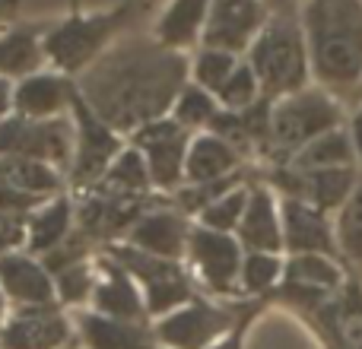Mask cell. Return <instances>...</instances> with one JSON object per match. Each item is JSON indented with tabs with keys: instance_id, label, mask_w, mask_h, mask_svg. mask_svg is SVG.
<instances>
[{
	"instance_id": "cell-21",
	"label": "cell",
	"mask_w": 362,
	"mask_h": 349,
	"mask_svg": "<svg viewBox=\"0 0 362 349\" xmlns=\"http://www.w3.org/2000/svg\"><path fill=\"white\" fill-rule=\"evenodd\" d=\"M245 159L232 150L226 140H219L216 134L200 131L191 137L185 159V184H210V181H223L229 174L242 172Z\"/></svg>"
},
{
	"instance_id": "cell-6",
	"label": "cell",
	"mask_w": 362,
	"mask_h": 349,
	"mask_svg": "<svg viewBox=\"0 0 362 349\" xmlns=\"http://www.w3.org/2000/svg\"><path fill=\"white\" fill-rule=\"evenodd\" d=\"M74 118H10L0 121V159H35L51 169H70L74 162Z\"/></svg>"
},
{
	"instance_id": "cell-32",
	"label": "cell",
	"mask_w": 362,
	"mask_h": 349,
	"mask_svg": "<svg viewBox=\"0 0 362 349\" xmlns=\"http://www.w3.org/2000/svg\"><path fill=\"white\" fill-rule=\"evenodd\" d=\"M238 64L242 61L235 54H226V51L216 48H197L191 57V83L206 89L210 95H216L226 86V80L235 73Z\"/></svg>"
},
{
	"instance_id": "cell-30",
	"label": "cell",
	"mask_w": 362,
	"mask_h": 349,
	"mask_svg": "<svg viewBox=\"0 0 362 349\" xmlns=\"http://www.w3.org/2000/svg\"><path fill=\"white\" fill-rule=\"evenodd\" d=\"M337 251L346 264H353L356 270H362V178L353 187V194L346 197V203L337 210Z\"/></svg>"
},
{
	"instance_id": "cell-36",
	"label": "cell",
	"mask_w": 362,
	"mask_h": 349,
	"mask_svg": "<svg viewBox=\"0 0 362 349\" xmlns=\"http://www.w3.org/2000/svg\"><path fill=\"white\" fill-rule=\"evenodd\" d=\"M54 289H57V295H61L67 305H80V302L95 289V280H93L89 264H74V267L61 270V273L54 276Z\"/></svg>"
},
{
	"instance_id": "cell-43",
	"label": "cell",
	"mask_w": 362,
	"mask_h": 349,
	"mask_svg": "<svg viewBox=\"0 0 362 349\" xmlns=\"http://www.w3.org/2000/svg\"><path fill=\"white\" fill-rule=\"evenodd\" d=\"M359 349H362V346H359Z\"/></svg>"
},
{
	"instance_id": "cell-10",
	"label": "cell",
	"mask_w": 362,
	"mask_h": 349,
	"mask_svg": "<svg viewBox=\"0 0 362 349\" xmlns=\"http://www.w3.org/2000/svg\"><path fill=\"white\" fill-rule=\"evenodd\" d=\"M191 137L194 134L178 127L172 118H159L153 124L140 127L137 134H131V146H137L144 153L153 187L178 191L185 184V159H187Z\"/></svg>"
},
{
	"instance_id": "cell-16",
	"label": "cell",
	"mask_w": 362,
	"mask_h": 349,
	"mask_svg": "<svg viewBox=\"0 0 362 349\" xmlns=\"http://www.w3.org/2000/svg\"><path fill=\"white\" fill-rule=\"evenodd\" d=\"M235 238L248 251H264V254H280L283 251V223H280V203L274 197V187L251 184L245 216L235 229Z\"/></svg>"
},
{
	"instance_id": "cell-29",
	"label": "cell",
	"mask_w": 362,
	"mask_h": 349,
	"mask_svg": "<svg viewBox=\"0 0 362 349\" xmlns=\"http://www.w3.org/2000/svg\"><path fill=\"white\" fill-rule=\"evenodd\" d=\"M0 184L25 197L45 200L61 191V174L35 159H0Z\"/></svg>"
},
{
	"instance_id": "cell-12",
	"label": "cell",
	"mask_w": 362,
	"mask_h": 349,
	"mask_svg": "<svg viewBox=\"0 0 362 349\" xmlns=\"http://www.w3.org/2000/svg\"><path fill=\"white\" fill-rule=\"evenodd\" d=\"M270 184L283 194V197H296L312 203L315 210L331 213L346 203L353 187L359 184V169H321V172H296L289 165H274L270 169Z\"/></svg>"
},
{
	"instance_id": "cell-5",
	"label": "cell",
	"mask_w": 362,
	"mask_h": 349,
	"mask_svg": "<svg viewBox=\"0 0 362 349\" xmlns=\"http://www.w3.org/2000/svg\"><path fill=\"white\" fill-rule=\"evenodd\" d=\"M344 127V102L334 99L327 89L308 86L302 93L283 95L270 112V165H286L302 146L318 140L321 134Z\"/></svg>"
},
{
	"instance_id": "cell-34",
	"label": "cell",
	"mask_w": 362,
	"mask_h": 349,
	"mask_svg": "<svg viewBox=\"0 0 362 349\" xmlns=\"http://www.w3.org/2000/svg\"><path fill=\"white\" fill-rule=\"evenodd\" d=\"M248 191H251V184H242V187H235V191L223 194L219 200H213L210 206H204V210L197 213L200 225H204V229L226 232V235H232V232L238 229V223H242V216H245Z\"/></svg>"
},
{
	"instance_id": "cell-23",
	"label": "cell",
	"mask_w": 362,
	"mask_h": 349,
	"mask_svg": "<svg viewBox=\"0 0 362 349\" xmlns=\"http://www.w3.org/2000/svg\"><path fill=\"white\" fill-rule=\"evenodd\" d=\"M206 10L210 0H172L165 13L156 23V42L169 51H181L185 54L194 42H200L206 23Z\"/></svg>"
},
{
	"instance_id": "cell-3",
	"label": "cell",
	"mask_w": 362,
	"mask_h": 349,
	"mask_svg": "<svg viewBox=\"0 0 362 349\" xmlns=\"http://www.w3.org/2000/svg\"><path fill=\"white\" fill-rule=\"evenodd\" d=\"M248 67L255 70L261 95L283 99L308 89V45L299 13H274L264 32L248 48Z\"/></svg>"
},
{
	"instance_id": "cell-8",
	"label": "cell",
	"mask_w": 362,
	"mask_h": 349,
	"mask_svg": "<svg viewBox=\"0 0 362 349\" xmlns=\"http://www.w3.org/2000/svg\"><path fill=\"white\" fill-rule=\"evenodd\" d=\"M74 131H76V143H74V162H70V184L80 191H93L102 178H105L108 165L115 162L124 143L121 134H115L86 102L80 99V93L74 95Z\"/></svg>"
},
{
	"instance_id": "cell-13",
	"label": "cell",
	"mask_w": 362,
	"mask_h": 349,
	"mask_svg": "<svg viewBox=\"0 0 362 349\" xmlns=\"http://www.w3.org/2000/svg\"><path fill=\"white\" fill-rule=\"evenodd\" d=\"M187 257H191L194 270L200 273V280L206 283V289L219 295H229L242 273V244L235 235L226 232H213L204 225H191L187 235Z\"/></svg>"
},
{
	"instance_id": "cell-20",
	"label": "cell",
	"mask_w": 362,
	"mask_h": 349,
	"mask_svg": "<svg viewBox=\"0 0 362 349\" xmlns=\"http://www.w3.org/2000/svg\"><path fill=\"white\" fill-rule=\"evenodd\" d=\"M102 283H95L93 289V302H95V314H105V318H118V321H144L146 305L140 299L137 286H134V276L121 267L112 257H102Z\"/></svg>"
},
{
	"instance_id": "cell-28",
	"label": "cell",
	"mask_w": 362,
	"mask_h": 349,
	"mask_svg": "<svg viewBox=\"0 0 362 349\" xmlns=\"http://www.w3.org/2000/svg\"><path fill=\"white\" fill-rule=\"evenodd\" d=\"M153 187L150 169H146V159L137 146H124V150L115 156V162L108 165L105 178L93 187L99 194H112V197H146Z\"/></svg>"
},
{
	"instance_id": "cell-7",
	"label": "cell",
	"mask_w": 362,
	"mask_h": 349,
	"mask_svg": "<svg viewBox=\"0 0 362 349\" xmlns=\"http://www.w3.org/2000/svg\"><path fill=\"white\" fill-rule=\"evenodd\" d=\"M108 257L118 261L121 267L144 286L146 312L172 314L194 299L191 283H187L185 270L178 267V261L153 257V254H146V251L134 248V244H112V248H108Z\"/></svg>"
},
{
	"instance_id": "cell-11",
	"label": "cell",
	"mask_w": 362,
	"mask_h": 349,
	"mask_svg": "<svg viewBox=\"0 0 362 349\" xmlns=\"http://www.w3.org/2000/svg\"><path fill=\"white\" fill-rule=\"evenodd\" d=\"M248 305H242L238 312L229 308L210 305V302L191 299L187 305H181L178 312L165 314L156 327V337L172 349H210L223 333H229L238 324L242 312Z\"/></svg>"
},
{
	"instance_id": "cell-24",
	"label": "cell",
	"mask_w": 362,
	"mask_h": 349,
	"mask_svg": "<svg viewBox=\"0 0 362 349\" xmlns=\"http://www.w3.org/2000/svg\"><path fill=\"white\" fill-rule=\"evenodd\" d=\"M289 169L296 172H321V169H359L356 165V150H353V140L346 127L321 134L318 140H312L308 146H302L293 159H289Z\"/></svg>"
},
{
	"instance_id": "cell-25",
	"label": "cell",
	"mask_w": 362,
	"mask_h": 349,
	"mask_svg": "<svg viewBox=\"0 0 362 349\" xmlns=\"http://www.w3.org/2000/svg\"><path fill=\"white\" fill-rule=\"evenodd\" d=\"M80 331L89 349H153V333L144 324H137V321L83 314Z\"/></svg>"
},
{
	"instance_id": "cell-4",
	"label": "cell",
	"mask_w": 362,
	"mask_h": 349,
	"mask_svg": "<svg viewBox=\"0 0 362 349\" xmlns=\"http://www.w3.org/2000/svg\"><path fill=\"white\" fill-rule=\"evenodd\" d=\"M140 6L144 0H121L115 10L93 13V16L74 13V16L61 19L45 32V57L57 67V73L80 76L112 48V42L127 29V23L137 16Z\"/></svg>"
},
{
	"instance_id": "cell-35",
	"label": "cell",
	"mask_w": 362,
	"mask_h": 349,
	"mask_svg": "<svg viewBox=\"0 0 362 349\" xmlns=\"http://www.w3.org/2000/svg\"><path fill=\"white\" fill-rule=\"evenodd\" d=\"M261 99V86H257V76L255 70L248 67V61L238 64L235 73L226 80V86L216 93V102L223 112H245V108H251L255 102Z\"/></svg>"
},
{
	"instance_id": "cell-38",
	"label": "cell",
	"mask_w": 362,
	"mask_h": 349,
	"mask_svg": "<svg viewBox=\"0 0 362 349\" xmlns=\"http://www.w3.org/2000/svg\"><path fill=\"white\" fill-rule=\"evenodd\" d=\"M350 140H353V150H356V165H362V102H359V108L350 114Z\"/></svg>"
},
{
	"instance_id": "cell-17",
	"label": "cell",
	"mask_w": 362,
	"mask_h": 349,
	"mask_svg": "<svg viewBox=\"0 0 362 349\" xmlns=\"http://www.w3.org/2000/svg\"><path fill=\"white\" fill-rule=\"evenodd\" d=\"M67 337L70 327L54 305H32L0 331V349H61Z\"/></svg>"
},
{
	"instance_id": "cell-33",
	"label": "cell",
	"mask_w": 362,
	"mask_h": 349,
	"mask_svg": "<svg viewBox=\"0 0 362 349\" xmlns=\"http://www.w3.org/2000/svg\"><path fill=\"white\" fill-rule=\"evenodd\" d=\"M283 276V261L276 254H264V251H248L242 257V273H238V283L248 295H264L274 292L280 286Z\"/></svg>"
},
{
	"instance_id": "cell-1",
	"label": "cell",
	"mask_w": 362,
	"mask_h": 349,
	"mask_svg": "<svg viewBox=\"0 0 362 349\" xmlns=\"http://www.w3.org/2000/svg\"><path fill=\"white\" fill-rule=\"evenodd\" d=\"M191 80V57L169 51L146 35L112 45L76 80L80 99L121 137L169 118L181 89Z\"/></svg>"
},
{
	"instance_id": "cell-31",
	"label": "cell",
	"mask_w": 362,
	"mask_h": 349,
	"mask_svg": "<svg viewBox=\"0 0 362 349\" xmlns=\"http://www.w3.org/2000/svg\"><path fill=\"white\" fill-rule=\"evenodd\" d=\"M216 114H219L216 95H210L206 89L187 83V86L181 89V95L175 99V105H172L169 118L175 121L178 127H185L187 134H200V131H206V127L213 124Z\"/></svg>"
},
{
	"instance_id": "cell-39",
	"label": "cell",
	"mask_w": 362,
	"mask_h": 349,
	"mask_svg": "<svg viewBox=\"0 0 362 349\" xmlns=\"http://www.w3.org/2000/svg\"><path fill=\"white\" fill-rule=\"evenodd\" d=\"M13 86H16V83H10L6 76H0V121L13 114Z\"/></svg>"
},
{
	"instance_id": "cell-41",
	"label": "cell",
	"mask_w": 362,
	"mask_h": 349,
	"mask_svg": "<svg viewBox=\"0 0 362 349\" xmlns=\"http://www.w3.org/2000/svg\"><path fill=\"white\" fill-rule=\"evenodd\" d=\"M356 102H362V83H359V89H356V95H353Z\"/></svg>"
},
{
	"instance_id": "cell-15",
	"label": "cell",
	"mask_w": 362,
	"mask_h": 349,
	"mask_svg": "<svg viewBox=\"0 0 362 349\" xmlns=\"http://www.w3.org/2000/svg\"><path fill=\"white\" fill-rule=\"evenodd\" d=\"M76 83L64 73H32L13 86V114L29 121L64 118L74 105Z\"/></svg>"
},
{
	"instance_id": "cell-19",
	"label": "cell",
	"mask_w": 362,
	"mask_h": 349,
	"mask_svg": "<svg viewBox=\"0 0 362 349\" xmlns=\"http://www.w3.org/2000/svg\"><path fill=\"white\" fill-rule=\"evenodd\" d=\"M0 292L25 308L51 305L54 302V280L35 257L10 251L0 257Z\"/></svg>"
},
{
	"instance_id": "cell-26",
	"label": "cell",
	"mask_w": 362,
	"mask_h": 349,
	"mask_svg": "<svg viewBox=\"0 0 362 349\" xmlns=\"http://www.w3.org/2000/svg\"><path fill=\"white\" fill-rule=\"evenodd\" d=\"M70 225H74V206L64 194L51 197L42 210H35L25 219V238H29L32 254H48L61 242L70 238Z\"/></svg>"
},
{
	"instance_id": "cell-9",
	"label": "cell",
	"mask_w": 362,
	"mask_h": 349,
	"mask_svg": "<svg viewBox=\"0 0 362 349\" xmlns=\"http://www.w3.org/2000/svg\"><path fill=\"white\" fill-rule=\"evenodd\" d=\"M274 13L261 0H210L200 35V48H216L226 54H248L255 38L264 32Z\"/></svg>"
},
{
	"instance_id": "cell-2",
	"label": "cell",
	"mask_w": 362,
	"mask_h": 349,
	"mask_svg": "<svg viewBox=\"0 0 362 349\" xmlns=\"http://www.w3.org/2000/svg\"><path fill=\"white\" fill-rule=\"evenodd\" d=\"M299 23L318 86L334 99L356 95L362 83V0H305Z\"/></svg>"
},
{
	"instance_id": "cell-37",
	"label": "cell",
	"mask_w": 362,
	"mask_h": 349,
	"mask_svg": "<svg viewBox=\"0 0 362 349\" xmlns=\"http://www.w3.org/2000/svg\"><path fill=\"white\" fill-rule=\"evenodd\" d=\"M255 312H257V305H248V308H245V312H242V318H238V324L232 327V331L226 333V337L219 340V343H213L210 349H242V333H245V324H248V318H251V314H255Z\"/></svg>"
},
{
	"instance_id": "cell-22",
	"label": "cell",
	"mask_w": 362,
	"mask_h": 349,
	"mask_svg": "<svg viewBox=\"0 0 362 349\" xmlns=\"http://www.w3.org/2000/svg\"><path fill=\"white\" fill-rule=\"evenodd\" d=\"M45 61L48 57H45L42 25H19L0 35V76H6L10 83L38 73Z\"/></svg>"
},
{
	"instance_id": "cell-27",
	"label": "cell",
	"mask_w": 362,
	"mask_h": 349,
	"mask_svg": "<svg viewBox=\"0 0 362 349\" xmlns=\"http://www.w3.org/2000/svg\"><path fill=\"white\" fill-rule=\"evenodd\" d=\"M283 283L321 295H337L344 289V270L334 257L325 254H293L283 264Z\"/></svg>"
},
{
	"instance_id": "cell-14",
	"label": "cell",
	"mask_w": 362,
	"mask_h": 349,
	"mask_svg": "<svg viewBox=\"0 0 362 349\" xmlns=\"http://www.w3.org/2000/svg\"><path fill=\"white\" fill-rule=\"evenodd\" d=\"M280 223H283V248L289 254H325L337 261V238L327 213L315 210L312 203L296 197H280Z\"/></svg>"
},
{
	"instance_id": "cell-42",
	"label": "cell",
	"mask_w": 362,
	"mask_h": 349,
	"mask_svg": "<svg viewBox=\"0 0 362 349\" xmlns=\"http://www.w3.org/2000/svg\"><path fill=\"white\" fill-rule=\"evenodd\" d=\"M0 318H4V292H0Z\"/></svg>"
},
{
	"instance_id": "cell-18",
	"label": "cell",
	"mask_w": 362,
	"mask_h": 349,
	"mask_svg": "<svg viewBox=\"0 0 362 349\" xmlns=\"http://www.w3.org/2000/svg\"><path fill=\"white\" fill-rule=\"evenodd\" d=\"M187 235H191V225H187L185 213L146 210L127 232V244L153 257H163V261H178L187 251Z\"/></svg>"
},
{
	"instance_id": "cell-40",
	"label": "cell",
	"mask_w": 362,
	"mask_h": 349,
	"mask_svg": "<svg viewBox=\"0 0 362 349\" xmlns=\"http://www.w3.org/2000/svg\"><path fill=\"white\" fill-rule=\"evenodd\" d=\"M264 6H267L270 13H296L293 6H296V0H261Z\"/></svg>"
}]
</instances>
